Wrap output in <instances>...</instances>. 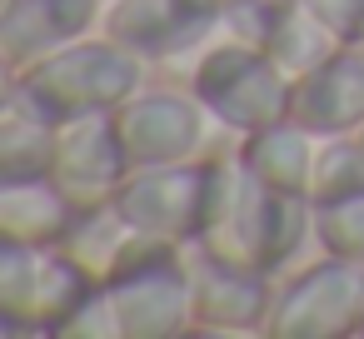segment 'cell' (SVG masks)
Returning <instances> with one entry per match:
<instances>
[{"instance_id": "cell-1", "label": "cell", "mask_w": 364, "mask_h": 339, "mask_svg": "<svg viewBox=\"0 0 364 339\" xmlns=\"http://www.w3.org/2000/svg\"><path fill=\"white\" fill-rule=\"evenodd\" d=\"M304 240H309V200L279 195L264 180H255L250 165L235 155V145L210 155V195L195 244L235 264L284 274V264Z\"/></svg>"}, {"instance_id": "cell-2", "label": "cell", "mask_w": 364, "mask_h": 339, "mask_svg": "<svg viewBox=\"0 0 364 339\" xmlns=\"http://www.w3.org/2000/svg\"><path fill=\"white\" fill-rule=\"evenodd\" d=\"M145 80H150V65L140 55H130L105 31H90V36L60 45L55 55L36 60L31 70H21L16 95L36 115L60 125V120H80V115H115Z\"/></svg>"}, {"instance_id": "cell-3", "label": "cell", "mask_w": 364, "mask_h": 339, "mask_svg": "<svg viewBox=\"0 0 364 339\" xmlns=\"http://www.w3.org/2000/svg\"><path fill=\"white\" fill-rule=\"evenodd\" d=\"M185 85L200 95V105L215 115V125L230 140L284 120L289 115V90H294L259 45H245V41H230V36H215L185 65Z\"/></svg>"}, {"instance_id": "cell-4", "label": "cell", "mask_w": 364, "mask_h": 339, "mask_svg": "<svg viewBox=\"0 0 364 339\" xmlns=\"http://www.w3.org/2000/svg\"><path fill=\"white\" fill-rule=\"evenodd\" d=\"M90 274L60 244H6L0 240V334L55 339Z\"/></svg>"}, {"instance_id": "cell-5", "label": "cell", "mask_w": 364, "mask_h": 339, "mask_svg": "<svg viewBox=\"0 0 364 339\" xmlns=\"http://www.w3.org/2000/svg\"><path fill=\"white\" fill-rule=\"evenodd\" d=\"M115 125H120V140H125V150H130L135 165L210 160L215 150H225L220 140H230L185 80H145L115 110Z\"/></svg>"}, {"instance_id": "cell-6", "label": "cell", "mask_w": 364, "mask_h": 339, "mask_svg": "<svg viewBox=\"0 0 364 339\" xmlns=\"http://www.w3.org/2000/svg\"><path fill=\"white\" fill-rule=\"evenodd\" d=\"M269 339H354L364 334V264L319 254L314 264L274 279Z\"/></svg>"}, {"instance_id": "cell-7", "label": "cell", "mask_w": 364, "mask_h": 339, "mask_svg": "<svg viewBox=\"0 0 364 339\" xmlns=\"http://www.w3.org/2000/svg\"><path fill=\"white\" fill-rule=\"evenodd\" d=\"M115 314H120V339H180L195 334L190 314V269L180 244L145 240L110 279H105Z\"/></svg>"}, {"instance_id": "cell-8", "label": "cell", "mask_w": 364, "mask_h": 339, "mask_svg": "<svg viewBox=\"0 0 364 339\" xmlns=\"http://www.w3.org/2000/svg\"><path fill=\"white\" fill-rule=\"evenodd\" d=\"M225 0H105L100 31L150 70L190 65L220 31Z\"/></svg>"}, {"instance_id": "cell-9", "label": "cell", "mask_w": 364, "mask_h": 339, "mask_svg": "<svg viewBox=\"0 0 364 339\" xmlns=\"http://www.w3.org/2000/svg\"><path fill=\"white\" fill-rule=\"evenodd\" d=\"M205 195H210V160H185V165H135L115 195V210L125 225L145 240L160 244H195L200 220H205Z\"/></svg>"}, {"instance_id": "cell-10", "label": "cell", "mask_w": 364, "mask_h": 339, "mask_svg": "<svg viewBox=\"0 0 364 339\" xmlns=\"http://www.w3.org/2000/svg\"><path fill=\"white\" fill-rule=\"evenodd\" d=\"M185 269H190L195 334H220V339L264 334L269 304H274V279L279 274L235 264L225 254H210L205 244H185Z\"/></svg>"}, {"instance_id": "cell-11", "label": "cell", "mask_w": 364, "mask_h": 339, "mask_svg": "<svg viewBox=\"0 0 364 339\" xmlns=\"http://www.w3.org/2000/svg\"><path fill=\"white\" fill-rule=\"evenodd\" d=\"M135 170L115 115H80V120H60L55 125V145H50V185L75 205H110L125 185V175Z\"/></svg>"}, {"instance_id": "cell-12", "label": "cell", "mask_w": 364, "mask_h": 339, "mask_svg": "<svg viewBox=\"0 0 364 339\" xmlns=\"http://www.w3.org/2000/svg\"><path fill=\"white\" fill-rule=\"evenodd\" d=\"M105 0H6L0 6V55L16 70L55 55L60 45L100 31Z\"/></svg>"}, {"instance_id": "cell-13", "label": "cell", "mask_w": 364, "mask_h": 339, "mask_svg": "<svg viewBox=\"0 0 364 339\" xmlns=\"http://www.w3.org/2000/svg\"><path fill=\"white\" fill-rule=\"evenodd\" d=\"M289 115L314 135H359L364 130V41L339 45L319 70L294 80Z\"/></svg>"}, {"instance_id": "cell-14", "label": "cell", "mask_w": 364, "mask_h": 339, "mask_svg": "<svg viewBox=\"0 0 364 339\" xmlns=\"http://www.w3.org/2000/svg\"><path fill=\"white\" fill-rule=\"evenodd\" d=\"M235 155L250 165L255 180H264L279 195H309V175H314V155H319V135L309 125H299L294 115L259 125L250 135L235 140Z\"/></svg>"}, {"instance_id": "cell-15", "label": "cell", "mask_w": 364, "mask_h": 339, "mask_svg": "<svg viewBox=\"0 0 364 339\" xmlns=\"http://www.w3.org/2000/svg\"><path fill=\"white\" fill-rule=\"evenodd\" d=\"M75 205L50 185V175L0 180V240L6 244H60Z\"/></svg>"}, {"instance_id": "cell-16", "label": "cell", "mask_w": 364, "mask_h": 339, "mask_svg": "<svg viewBox=\"0 0 364 339\" xmlns=\"http://www.w3.org/2000/svg\"><path fill=\"white\" fill-rule=\"evenodd\" d=\"M140 244H145V235H135V230L125 225V215L115 210V200H110V205H85V210H75L70 225H65V235H60V249H65L90 279H110Z\"/></svg>"}, {"instance_id": "cell-17", "label": "cell", "mask_w": 364, "mask_h": 339, "mask_svg": "<svg viewBox=\"0 0 364 339\" xmlns=\"http://www.w3.org/2000/svg\"><path fill=\"white\" fill-rule=\"evenodd\" d=\"M339 45H349V41H339L304 0H284L279 6V16H274V26H269V41H264V55L279 65V75L294 85V80H304L309 70H319Z\"/></svg>"}, {"instance_id": "cell-18", "label": "cell", "mask_w": 364, "mask_h": 339, "mask_svg": "<svg viewBox=\"0 0 364 339\" xmlns=\"http://www.w3.org/2000/svg\"><path fill=\"white\" fill-rule=\"evenodd\" d=\"M55 125L36 115L21 95L0 105V180H31L50 170Z\"/></svg>"}, {"instance_id": "cell-19", "label": "cell", "mask_w": 364, "mask_h": 339, "mask_svg": "<svg viewBox=\"0 0 364 339\" xmlns=\"http://www.w3.org/2000/svg\"><path fill=\"white\" fill-rule=\"evenodd\" d=\"M364 195V140L359 135H319L314 175H309V205Z\"/></svg>"}, {"instance_id": "cell-20", "label": "cell", "mask_w": 364, "mask_h": 339, "mask_svg": "<svg viewBox=\"0 0 364 339\" xmlns=\"http://www.w3.org/2000/svg\"><path fill=\"white\" fill-rule=\"evenodd\" d=\"M309 240L319 244V254L364 264V195L309 205Z\"/></svg>"}, {"instance_id": "cell-21", "label": "cell", "mask_w": 364, "mask_h": 339, "mask_svg": "<svg viewBox=\"0 0 364 339\" xmlns=\"http://www.w3.org/2000/svg\"><path fill=\"white\" fill-rule=\"evenodd\" d=\"M55 339H120V314H115V299L105 289V279H90V289L75 299L70 319L60 324Z\"/></svg>"}, {"instance_id": "cell-22", "label": "cell", "mask_w": 364, "mask_h": 339, "mask_svg": "<svg viewBox=\"0 0 364 339\" xmlns=\"http://www.w3.org/2000/svg\"><path fill=\"white\" fill-rule=\"evenodd\" d=\"M304 6H309L339 41H364V0H304Z\"/></svg>"}, {"instance_id": "cell-23", "label": "cell", "mask_w": 364, "mask_h": 339, "mask_svg": "<svg viewBox=\"0 0 364 339\" xmlns=\"http://www.w3.org/2000/svg\"><path fill=\"white\" fill-rule=\"evenodd\" d=\"M16 80H21V70H16L6 55H0V105H6V100H16Z\"/></svg>"}, {"instance_id": "cell-24", "label": "cell", "mask_w": 364, "mask_h": 339, "mask_svg": "<svg viewBox=\"0 0 364 339\" xmlns=\"http://www.w3.org/2000/svg\"><path fill=\"white\" fill-rule=\"evenodd\" d=\"M359 140H364V130H359Z\"/></svg>"}, {"instance_id": "cell-25", "label": "cell", "mask_w": 364, "mask_h": 339, "mask_svg": "<svg viewBox=\"0 0 364 339\" xmlns=\"http://www.w3.org/2000/svg\"><path fill=\"white\" fill-rule=\"evenodd\" d=\"M0 6H6V0H0Z\"/></svg>"}]
</instances>
